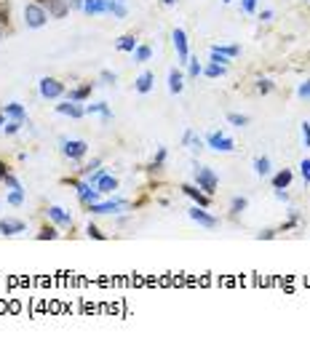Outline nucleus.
<instances>
[{"label": "nucleus", "mask_w": 310, "mask_h": 347, "mask_svg": "<svg viewBox=\"0 0 310 347\" xmlns=\"http://www.w3.org/2000/svg\"><path fill=\"white\" fill-rule=\"evenodd\" d=\"M75 184V190H78V198H80V203H97L99 201V190L97 187H91L88 182H72Z\"/></svg>", "instance_id": "obj_9"}, {"label": "nucleus", "mask_w": 310, "mask_h": 347, "mask_svg": "<svg viewBox=\"0 0 310 347\" xmlns=\"http://www.w3.org/2000/svg\"><path fill=\"white\" fill-rule=\"evenodd\" d=\"M0 37H3V24H0Z\"/></svg>", "instance_id": "obj_54"}, {"label": "nucleus", "mask_w": 310, "mask_h": 347, "mask_svg": "<svg viewBox=\"0 0 310 347\" xmlns=\"http://www.w3.org/2000/svg\"><path fill=\"white\" fill-rule=\"evenodd\" d=\"M206 147H211L214 153H233L236 142H233L228 134H222V131H211V134L206 136Z\"/></svg>", "instance_id": "obj_3"}, {"label": "nucleus", "mask_w": 310, "mask_h": 347, "mask_svg": "<svg viewBox=\"0 0 310 347\" xmlns=\"http://www.w3.org/2000/svg\"><path fill=\"white\" fill-rule=\"evenodd\" d=\"M120 3H126V0H120Z\"/></svg>", "instance_id": "obj_56"}, {"label": "nucleus", "mask_w": 310, "mask_h": 347, "mask_svg": "<svg viewBox=\"0 0 310 347\" xmlns=\"http://www.w3.org/2000/svg\"><path fill=\"white\" fill-rule=\"evenodd\" d=\"M246 206H249V201L243 198V195H236V198L230 201V214H233V217H238V214L246 209Z\"/></svg>", "instance_id": "obj_30"}, {"label": "nucleus", "mask_w": 310, "mask_h": 347, "mask_svg": "<svg viewBox=\"0 0 310 347\" xmlns=\"http://www.w3.org/2000/svg\"><path fill=\"white\" fill-rule=\"evenodd\" d=\"M182 144H187V147L193 150V153H201V150H203V142H201V139L193 134V131H185V136H182Z\"/></svg>", "instance_id": "obj_24"}, {"label": "nucleus", "mask_w": 310, "mask_h": 347, "mask_svg": "<svg viewBox=\"0 0 310 347\" xmlns=\"http://www.w3.org/2000/svg\"><path fill=\"white\" fill-rule=\"evenodd\" d=\"M86 232H88L91 238H97V240H105V232H99L97 224H88V230H86Z\"/></svg>", "instance_id": "obj_42"}, {"label": "nucleus", "mask_w": 310, "mask_h": 347, "mask_svg": "<svg viewBox=\"0 0 310 347\" xmlns=\"http://www.w3.org/2000/svg\"><path fill=\"white\" fill-rule=\"evenodd\" d=\"M209 56H211V62L225 64V67H228V62H230V56H228V54H222V51H217V48H211V51H209Z\"/></svg>", "instance_id": "obj_34"}, {"label": "nucleus", "mask_w": 310, "mask_h": 347, "mask_svg": "<svg viewBox=\"0 0 310 347\" xmlns=\"http://www.w3.org/2000/svg\"><path fill=\"white\" fill-rule=\"evenodd\" d=\"M8 174H11V171H8V166H6L3 161H0V182H3V179H6Z\"/></svg>", "instance_id": "obj_48"}, {"label": "nucleus", "mask_w": 310, "mask_h": 347, "mask_svg": "<svg viewBox=\"0 0 310 347\" xmlns=\"http://www.w3.org/2000/svg\"><path fill=\"white\" fill-rule=\"evenodd\" d=\"M56 235H59V232H56L54 227H43L40 232H37V240H54Z\"/></svg>", "instance_id": "obj_37"}, {"label": "nucleus", "mask_w": 310, "mask_h": 347, "mask_svg": "<svg viewBox=\"0 0 310 347\" xmlns=\"http://www.w3.org/2000/svg\"><path fill=\"white\" fill-rule=\"evenodd\" d=\"M276 198H278V201H289V195H286L284 190H276Z\"/></svg>", "instance_id": "obj_50"}, {"label": "nucleus", "mask_w": 310, "mask_h": 347, "mask_svg": "<svg viewBox=\"0 0 310 347\" xmlns=\"http://www.w3.org/2000/svg\"><path fill=\"white\" fill-rule=\"evenodd\" d=\"M257 91L259 93H270V91H273V80H259L257 83Z\"/></svg>", "instance_id": "obj_40"}, {"label": "nucleus", "mask_w": 310, "mask_h": 347, "mask_svg": "<svg viewBox=\"0 0 310 347\" xmlns=\"http://www.w3.org/2000/svg\"><path fill=\"white\" fill-rule=\"evenodd\" d=\"M126 201L123 198H110V201H97V203H88V211L91 214H118L126 209Z\"/></svg>", "instance_id": "obj_6"}, {"label": "nucleus", "mask_w": 310, "mask_h": 347, "mask_svg": "<svg viewBox=\"0 0 310 347\" xmlns=\"http://www.w3.org/2000/svg\"><path fill=\"white\" fill-rule=\"evenodd\" d=\"M94 187H97L102 195H112V190H118V179H115V176H110V174H105Z\"/></svg>", "instance_id": "obj_19"}, {"label": "nucleus", "mask_w": 310, "mask_h": 347, "mask_svg": "<svg viewBox=\"0 0 310 347\" xmlns=\"http://www.w3.org/2000/svg\"><path fill=\"white\" fill-rule=\"evenodd\" d=\"M99 78H102V80H105V83H107V86H112V83H115V72H110V70H105V72H102V75H99Z\"/></svg>", "instance_id": "obj_44"}, {"label": "nucleus", "mask_w": 310, "mask_h": 347, "mask_svg": "<svg viewBox=\"0 0 310 347\" xmlns=\"http://www.w3.org/2000/svg\"><path fill=\"white\" fill-rule=\"evenodd\" d=\"M107 14H112L115 19H126L128 16V8L120 3V0H107Z\"/></svg>", "instance_id": "obj_22"}, {"label": "nucleus", "mask_w": 310, "mask_h": 347, "mask_svg": "<svg viewBox=\"0 0 310 347\" xmlns=\"http://www.w3.org/2000/svg\"><path fill=\"white\" fill-rule=\"evenodd\" d=\"M171 40H174V48H176V56H180V64H187L190 59V48H187V32L182 27H176L171 32Z\"/></svg>", "instance_id": "obj_8"}, {"label": "nucleus", "mask_w": 310, "mask_h": 347, "mask_svg": "<svg viewBox=\"0 0 310 347\" xmlns=\"http://www.w3.org/2000/svg\"><path fill=\"white\" fill-rule=\"evenodd\" d=\"M302 144L310 147V123H307V120L302 123Z\"/></svg>", "instance_id": "obj_43"}, {"label": "nucleus", "mask_w": 310, "mask_h": 347, "mask_svg": "<svg viewBox=\"0 0 310 347\" xmlns=\"http://www.w3.org/2000/svg\"><path fill=\"white\" fill-rule=\"evenodd\" d=\"M3 115H8L11 120H19V123H27V110L19 105V102H11V105L3 107Z\"/></svg>", "instance_id": "obj_14"}, {"label": "nucleus", "mask_w": 310, "mask_h": 347, "mask_svg": "<svg viewBox=\"0 0 310 347\" xmlns=\"http://www.w3.org/2000/svg\"><path fill=\"white\" fill-rule=\"evenodd\" d=\"M83 14L97 16V14H107V0H83Z\"/></svg>", "instance_id": "obj_15"}, {"label": "nucleus", "mask_w": 310, "mask_h": 347, "mask_svg": "<svg viewBox=\"0 0 310 347\" xmlns=\"http://www.w3.org/2000/svg\"><path fill=\"white\" fill-rule=\"evenodd\" d=\"M3 182H6L8 187H11V190H16V187H22V184H19V179H16V176H14V174H8V176H6V179H3Z\"/></svg>", "instance_id": "obj_46"}, {"label": "nucleus", "mask_w": 310, "mask_h": 347, "mask_svg": "<svg viewBox=\"0 0 310 347\" xmlns=\"http://www.w3.org/2000/svg\"><path fill=\"white\" fill-rule=\"evenodd\" d=\"M297 96H299V99H310V80H305L302 86L297 88Z\"/></svg>", "instance_id": "obj_39"}, {"label": "nucleus", "mask_w": 310, "mask_h": 347, "mask_svg": "<svg viewBox=\"0 0 310 347\" xmlns=\"http://www.w3.org/2000/svg\"><path fill=\"white\" fill-rule=\"evenodd\" d=\"M299 174H302V182L310 184V158H302V163H299Z\"/></svg>", "instance_id": "obj_35"}, {"label": "nucleus", "mask_w": 310, "mask_h": 347, "mask_svg": "<svg viewBox=\"0 0 310 347\" xmlns=\"http://www.w3.org/2000/svg\"><path fill=\"white\" fill-rule=\"evenodd\" d=\"M37 91H40L43 99H59L64 96V83H59L56 78H40V83H37Z\"/></svg>", "instance_id": "obj_4"}, {"label": "nucleus", "mask_w": 310, "mask_h": 347, "mask_svg": "<svg viewBox=\"0 0 310 347\" xmlns=\"http://www.w3.org/2000/svg\"><path fill=\"white\" fill-rule=\"evenodd\" d=\"M222 3H233V0H222Z\"/></svg>", "instance_id": "obj_55"}, {"label": "nucleus", "mask_w": 310, "mask_h": 347, "mask_svg": "<svg viewBox=\"0 0 310 347\" xmlns=\"http://www.w3.org/2000/svg\"><path fill=\"white\" fill-rule=\"evenodd\" d=\"M46 11H49L54 19H62V16H67V0H49V6H46Z\"/></svg>", "instance_id": "obj_20"}, {"label": "nucleus", "mask_w": 310, "mask_h": 347, "mask_svg": "<svg viewBox=\"0 0 310 347\" xmlns=\"http://www.w3.org/2000/svg\"><path fill=\"white\" fill-rule=\"evenodd\" d=\"M187 75H190V78H198V75H203V67H201L198 59H187Z\"/></svg>", "instance_id": "obj_32"}, {"label": "nucleus", "mask_w": 310, "mask_h": 347, "mask_svg": "<svg viewBox=\"0 0 310 347\" xmlns=\"http://www.w3.org/2000/svg\"><path fill=\"white\" fill-rule=\"evenodd\" d=\"M254 174H257V176H268V174H270V158H268V155L254 158Z\"/></svg>", "instance_id": "obj_25"}, {"label": "nucleus", "mask_w": 310, "mask_h": 347, "mask_svg": "<svg viewBox=\"0 0 310 347\" xmlns=\"http://www.w3.org/2000/svg\"><path fill=\"white\" fill-rule=\"evenodd\" d=\"M24 230H27V224L22 219H0V235H19Z\"/></svg>", "instance_id": "obj_12"}, {"label": "nucleus", "mask_w": 310, "mask_h": 347, "mask_svg": "<svg viewBox=\"0 0 310 347\" xmlns=\"http://www.w3.org/2000/svg\"><path fill=\"white\" fill-rule=\"evenodd\" d=\"M3 126H6V118H3V115H0V128H3Z\"/></svg>", "instance_id": "obj_53"}, {"label": "nucleus", "mask_w": 310, "mask_h": 347, "mask_svg": "<svg viewBox=\"0 0 310 347\" xmlns=\"http://www.w3.org/2000/svg\"><path fill=\"white\" fill-rule=\"evenodd\" d=\"M49 22V11H46V8L40 6V3H27L24 6V24L27 27H32V30H40V27Z\"/></svg>", "instance_id": "obj_2"}, {"label": "nucleus", "mask_w": 310, "mask_h": 347, "mask_svg": "<svg viewBox=\"0 0 310 347\" xmlns=\"http://www.w3.org/2000/svg\"><path fill=\"white\" fill-rule=\"evenodd\" d=\"M22 126H24V123H19V120H11V123L3 126V131H6V134H16V131L22 128Z\"/></svg>", "instance_id": "obj_41"}, {"label": "nucleus", "mask_w": 310, "mask_h": 347, "mask_svg": "<svg viewBox=\"0 0 310 347\" xmlns=\"http://www.w3.org/2000/svg\"><path fill=\"white\" fill-rule=\"evenodd\" d=\"M70 6L72 8H83V0H70Z\"/></svg>", "instance_id": "obj_51"}, {"label": "nucleus", "mask_w": 310, "mask_h": 347, "mask_svg": "<svg viewBox=\"0 0 310 347\" xmlns=\"http://www.w3.org/2000/svg\"><path fill=\"white\" fill-rule=\"evenodd\" d=\"M166 147H158V153H155V158H153V163H150V171H161L163 168V163H166Z\"/></svg>", "instance_id": "obj_29"}, {"label": "nucleus", "mask_w": 310, "mask_h": 347, "mask_svg": "<svg viewBox=\"0 0 310 347\" xmlns=\"http://www.w3.org/2000/svg\"><path fill=\"white\" fill-rule=\"evenodd\" d=\"M257 3H259V0H241L243 14H254V11H257Z\"/></svg>", "instance_id": "obj_38"}, {"label": "nucleus", "mask_w": 310, "mask_h": 347, "mask_svg": "<svg viewBox=\"0 0 310 347\" xmlns=\"http://www.w3.org/2000/svg\"><path fill=\"white\" fill-rule=\"evenodd\" d=\"M62 153L70 161H80L88 153V142H83V139H62Z\"/></svg>", "instance_id": "obj_5"}, {"label": "nucleus", "mask_w": 310, "mask_h": 347, "mask_svg": "<svg viewBox=\"0 0 310 347\" xmlns=\"http://www.w3.org/2000/svg\"><path fill=\"white\" fill-rule=\"evenodd\" d=\"M49 219H54L59 227H72V214L64 211L62 206H49Z\"/></svg>", "instance_id": "obj_11"}, {"label": "nucleus", "mask_w": 310, "mask_h": 347, "mask_svg": "<svg viewBox=\"0 0 310 347\" xmlns=\"http://www.w3.org/2000/svg\"><path fill=\"white\" fill-rule=\"evenodd\" d=\"M0 24H8V6L0 3Z\"/></svg>", "instance_id": "obj_47"}, {"label": "nucleus", "mask_w": 310, "mask_h": 347, "mask_svg": "<svg viewBox=\"0 0 310 347\" xmlns=\"http://www.w3.org/2000/svg\"><path fill=\"white\" fill-rule=\"evenodd\" d=\"M182 192L187 195V198H193L198 206H203V209L209 206V195H206L201 187H195V184H182Z\"/></svg>", "instance_id": "obj_13"}, {"label": "nucleus", "mask_w": 310, "mask_h": 347, "mask_svg": "<svg viewBox=\"0 0 310 347\" xmlns=\"http://www.w3.org/2000/svg\"><path fill=\"white\" fill-rule=\"evenodd\" d=\"M257 238L259 240H273L276 238V230H262V232H257Z\"/></svg>", "instance_id": "obj_45"}, {"label": "nucleus", "mask_w": 310, "mask_h": 347, "mask_svg": "<svg viewBox=\"0 0 310 347\" xmlns=\"http://www.w3.org/2000/svg\"><path fill=\"white\" fill-rule=\"evenodd\" d=\"M161 3H163V6H174V3H176V0H161Z\"/></svg>", "instance_id": "obj_52"}, {"label": "nucleus", "mask_w": 310, "mask_h": 347, "mask_svg": "<svg viewBox=\"0 0 310 347\" xmlns=\"http://www.w3.org/2000/svg\"><path fill=\"white\" fill-rule=\"evenodd\" d=\"M94 112L105 118V123H110V120H112V112H110V107L105 105V102H99V105H88V107H86V115H94Z\"/></svg>", "instance_id": "obj_21"}, {"label": "nucleus", "mask_w": 310, "mask_h": 347, "mask_svg": "<svg viewBox=\"0 0 310 347\" xmlns=\"http://www.w3.org/2000/svg\"><path fill=\"white\" fill-rule=\"evenodd\" d=\"M187 217H190L195 224H201V227H206V230H214V227L219 224V219H217V217H211V214L206 211L203 206H193V209L187 211Z\"/></svg>", "instance_id": "obj_7"}, {"label": "nucleus", "mask_w": 310, "mask_h": 347, "mask_svg": "<svg viewBox=\"0 0 310 347\" xmlns=\"http://www.w3.org/2000/svg\"><path fill=\"white\" fill-rule=\"evenodd\" d=\"M153 83H155V75L150 72V70H145L142 75L137 78V83H134V88L139 91V93H150L153 91Z\"/></svg>", "instance_id": "obj_17"}, {"label": "nucleus", "mask_w": 310, "mask_h": 347, "mask_svg": "<svg viewBox=\"0 0 310 347\" xmlns=\"http://www.w3.org/2000/svg\"><path fill=\"white\" fill-rule=\"evenodd\" d=\"M211 48H217V51L228 54V56H238L241 54V45H211Z\"/></svg>", "instance_id": "obj_36"}, {"label": "nucleus", "mask_w": 310, "mask_h": 347, "mask_svg": "<svg viewBox=\"0 0 310 347\" xmlns=\"http://www.w3.org/2000/svg\"><path fill=\"white\" fill-rule=\"evenodd\" d=\"M182 88H185V75L176 67H171V70H168V91H171V93H182Z\"/></svg>", "instance_id": "obj_16"}, {"label": "nucleus", "mask_w": 310, "mask_h": 347, "mask_svg": "<svg viewBox=\"0 0 310 347\" xmlns=\"http://www.w3.org/2000/svg\"><path fill=\"white\" fill-rule=\"evenodd\" d=\"M203 75H206V78H222V75H225V64H217V62L206 64V67H203Z\"/></svg>", "instance_id": "obj_28"}, {"label": "nucleus", "mask_w": 310, "mask_h": 347, "mask_svg": "<svg viewBox=\"0 0 310 347\" xmlns=\"http://www.w3.org/2000/svg\"><path fill=\"white\" fill-rule=\"evenodd\" d=\"M137 37L134 35H123V37H120V40H118V51H128V54H134V48H137Z\"/></svg>", "instance_id": "obj_27"}, {"label": "nucleus", "mask_w": 310, "mask_h": 347, "mask_svg": "<svg viewBox=\"0 0 310 347\" xmlns=\"http://www.w3.org/2000/svg\"><path fill=\"white\" fill-rule=\"evenodd\" d=\"M150 59H153V48H150V45H137V48H134V62L137 64H145Z\"/></svg>", "instance_id": "obj_26"}, {"label": "nucleus", "mask_w": 310, "mask_h": 347, "mask_svg": "<svg viewBox=\"0 0 310 347\" xmlns=\"http://www.w3.org/2000/svg\"><path fill=\"white\" fill-rule=\"evenodd\" d=\"M259 19H262V22H270V19H273V11H270V8H265V11L259 14Z\"/></svg>", "instance_id": "obj_49"}, {"label": "nucleus", "mask_w": 310, "mask_h": 347, "mask_svg": "<svg viewBox=\"0 0 310 347\" xmlns=\"http://www.w3.org/2000/svg\"><path fill=\"white\" fill-rule=\"evenodd\" d=\"M292 179H294V174L289 171V168H281V171L273 176V190H286V187L292 184Z\"/></svg>", "instance_id": "obj_18"}, {"label": "nucleus", "mask_w": 310, "mask_h": 347, "mask_svg": "<svg viewBox=\"0 0 310 347\" xmlns=\"http://www.w3.org/2000/svg\"><path fill=\"white\" fill-rule=\"evenodd\" d=\"M56 112H59V115H67V118H83L86 115V107H80V102H62V105H56Z\"/></svg>", "instance_id": "obj_10"}, {"label": "nucleus", "mask_w": 310, "mask_h": 347, "mask_svg": "<svg viewBox=\"0 0 310 347\" xmlns=\"http://www.w3.org/2000/svg\"><path fill=\"white\" fill-rule=\"evenodd\" d=\"M8 203H11V206H22L24 203V190H22V187H16V190L8 192Z\"/></svg>", "instance_id": "obj_33"}, {"label": "nucleus", "mask_w": 310, "mask_h": 347, "mask_svg": "<svg viewBox=\"0 0 310 347\" xmlns=\"http://www.w3.org/2000/svg\"><path fill=\"white\" fill-rule=\"evenodd\" d=\"M228 123L236 126V128H243V126H249V115H238V112H230V115H228Z\"/></svg>", "instance_id": "obj_31"}, {"label": "nucleus", "mask_w": 310, "mask_h": 347, "mask_svg": "<svg viewBox=\"0 0 310 347\" xmlns=\"http://www.w3.org/2000/svg\"><path fill=\"white\" fill-rule=\"evenodd\" d=\"M193 176H195V184H198L201 190L209 195V198H211L214 192H217L219 179H217V174H214L209 166H195V168H193Z\"/></svg>", "instance_id": "obj_1"}, {"label": "nucleus", "mask_w": 310, "mask_h": 347, "mask_svg": "<svg viewBox=\"0 0 310 347\" xmlns=\"http://www.w3.org/2000/svg\"><path fill=\"white\" fill-rule=\"evenodd\" d=\"M91 83H86V86H78V88H72L70 91V102H86L91 96Z\"/></svg>", "instance_id": "obj_23"}]
</instances>
